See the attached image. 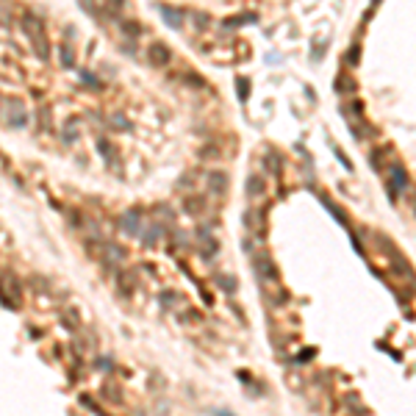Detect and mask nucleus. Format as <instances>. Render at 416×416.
I'll use <instances>...</instances> for the list:
<instances>
[{"label":"nucleus","mask_w":416,"mask_h":416,"mask_svg":"<svg viewBox=\"0 0 416 416\" xmlns=\"http://www.w3.org/2000/svg\"><path fill=\"white\" fill-rule=\"evenodd\" d=\"M374 241H377V247H380L383 253H386V258L391 261V267H394V275L400 277L402 283L416 286V272H414V267H411V261L402 255L400 247L388 239V236H383V233H374Z\"/></svg>","instance_id":"obj_1"},{"label":"nucleus","mask_w":416,"mask_h":416,"mask_svg":"<svg viewBox=\"0 0 416 416\" xmlns=\"http://www.w3.org/2000/svg\"><path fill=\"white\" fill-rule=\"evenodd\" d=\"M341 111H344V117H347V128H350V134H353L358 141H367L369 136H372V125H369L367 117H364V106H361L358 97H350V103H344Z\"/></svg>","instance_id":"obj_2"},{"label":"nucleus","mask_w":416,"mask_h":416,"mask_svg":"<svg viewBox=\"0 0 416 416\" xmlns=\"http://www.w3.org/2000/svg\"><path fill=\"white\" fill-rule=\"evenodd\" d=\"M255 275H258V286L261 289H269V286H277L280 283V272H277V264L272 261V255L267 250H258L253 258Z\"/></svg>","instance_id":"obj_3"},{"label":"nucleus","mask_w":416,"mask_h":416,"mask_svg":"<svg viewBox=\"0 0 416 416\" xmlns=\"http://www.w3.org/2000/svg\"><path fill=\"white\" fill-rule=\"evenodd\" d=\"M386 175H388V197H391V200H397L400 194L411 191V178H408L405 167H402V164L397 161V158H394L391 164H388Z\"/></svg>","instance_id":"obj_4"},{"label":"nucleus","mask_w":416,"mask_h":416,"mask_svg":"<svg viewBox=\"0 0 416 416\" xmlns=\"http://www.w3.org/2000/svg\"><path fill=\"white\" fill-rule=\"evenodd\" d=\"M0 297H3V303L6 305H17L20 303V283L11 272H3L0 275Z\"/></svg>","instance_id":"obj_5"},{"label":"nucleus","mask_w":416,"mask_h":416,"mask_svg":"<svg viewBox=\"0 0 416 416\" xmlns=\"http://www.w3.org/2000/svg\"><path fill=\"white\" fill-rule=\"evenodd\" d=\"M391 161H394V150L388 147V144H374V147L369 150V164H372L377 172H386Z\"/></svg>","instance_id":"obj_6"},{"label":"nucleus","mask_w":416,"mask_h":416,"mask_svg":"<svg viewBox=\"0 0 416 416\" xmlns=\"http://www.w3.org/2000/svg\"><path fill=\"white\" fill-rule=\"evenodd\" d=\"M205 184H208V191H211L214 197H225L228 186H231V178H228V172H222V170H211L205 175Z\"/></svg>","instance_id":"obj_7"},{"label":"nucleus","mask_w":416,"mask_h":416,"mask_svg":"<svg viewBox=\"0 0 416 416\" xmlns=\"http://www.w3.org/2000/svg\"><path fill=\"white\" fill-rule=\"evenodd\" d=\"M147 61L153 64V67H167V64L172 61V50L164 42H153L147 47Z\"/></svg>","instance_id":"obj_8"},{"label":"nucleus","mask_w":416,"mask_h":416,"mask_svg":"<svg viewBox=\"0 0 416 416\" xmlns=\"http://www.w3.org/2000/svg\"><path fill=\"white\" fill-rule=\"evenodd\" d=\"M3 106H6V111H3V117L8 120V125H25V108H22V103H17V100H3Z\"/></svg>","instance_id":"obj_9"},{"label":"nucleus","mask_w":416,"mask_h":416,"mask_svg":"<svg viewBox=\"0 0 416 416\" xmlns=\"http://www.w3.org/2000/svg\"><path fill=\"white\" fill-rule=\"evenodd\" d=\"M120 228H122V233H128V236H139L141 228H144V222H141V214H139V211H128V214H122Z\"/></svg>","instance_id":"obj_10"},{"label":"nucleus","mask_w":416,"mask_h":416,"mask_svg":"<svg viewBox=\"0 0 416 416\" xmlns=\"http://www.w3.org/2000/svg\"><path fill=\"white\" fill-rule=\"evenodd\" d=\"M184 208H186V214H191V217H205V214H208V200H205L203 194H189V197L184 200Z\"/></svg>","instance_id":"obj_11"},{"label":"nucleus","mask_w":416,"mask_h":416,"mask_svg":"<svg viewBox=\"0 0 416 416\" xmlns=\"http://www.w3.org/2000/svg\"><path fill=\"white\" fill-rule=\"evenodd\" d=\"M194 236H197V244H200V250H203V255H205V258H211V255L219 250L217 239L211 236V231H208V228H200V231L194 233Z\"/></svg>","instance_id":"obj_12"},{"label":"nucleus","mask_w":416,"mask_h":416,"mask_svg":"<svg viewBox=\"0 0 416 416\" xmlns=\"http://www.w3.org/2000/svg\"><path fill=\"white\" fill-rule=\"evenodd\" d=\"M139 239L144 241L147 247L158 244V239H161V225H155V222H150V225H144V228H141V233H139Z\"/></svg>","instance_id":"obj_13"},{"label":"nucleus","mask_w":416,"mask_h":416,"mask_svg":"<svg viewBox=\"0 0 416 416\" xmlns=\"http://www.w3.org/2000/svg\"><path fill=\"white\" fill-rule=\"evenodd\" d=\"M20 25H22V31H25L31 39H39V36H42V22L36 20L34 14H25V17L20 20Z\"/></svg>","instance_id":"obj_14"},{"label":"nucleus","mask_w":416,"mask_h":416,"mask_svg":"<svg viewBox=\"0 0 416 416\" xmlns=\"http://www.w3.org/2000/svg\"><path fill=\"white\" fill-rule=\"evenodd\" d=\"M158 8H161V17H164V22H167V25H172L175 31L184 25V14H181L178 8H170V6H158Z\"/></svg>","instance_id":"obj_15"},{"label":"nucleus","mask_w":416,"mask_h":416,"mask_svg":"<svg viewBox=\"0 0 416 416\" xmlns=\"http://www.w3.org/2000/svg\"><path fill=\"white\" fill-rule=\"evenodd\" d=\"M264 191H267V181H264L261 175L247 178V194H250V197H261Z\"/></svg>","instance_id":"obj_16"},{"label":"nucleus","mask_w":416,"mask_h":416,"mask_svg":"<svg viewBox=\"0 0 416 416\" xmlns=\"http://www.w3.org/2000/svg\"><path fill=\"white\" fill-rule=\"evenodd\" d=\"M244 22H255V14H244V17H231V20H225L222 22V28L225 31H236V28H241Z\"/></svg>","instance_id":"obj_17"},{"label":"nucleus","mask_w":416,"mask_h":416,"mask_svg":"<svg viewBox=\"0 0 416 416\" xmlns=\"http://www.w3.org/2000/svg\"><path fill=\"white\" fill-rule=\"evenodd\" d=\"M122 258H125L122 247H117V244H111V241H106V261H108V264H120Z\"/></svg>","instance_id":"obj_18"},{"label":"nucleus","mask_w":416,"mask_h":416,"mask_svg":"<svg viewBox=\"0 0 416 416\" xmlns=\"http://www.w3.org/2000/svg\"><path fill=\"white\" fill-rule=\"evenodd\" d=\"M267 170L275 172V175H280V170H283V158L275 153V150H269L267 153Z\"/></svg>","instance_id":"obj_19"},{"label":"nucleus","mask_w":416,"mask_h":416,"mask_svg":"<svg viewBox=\"0 0 416 416\" xmlns=\"http://www.w3.org/2000/svg\"><path fill=\"white\" fill-rule=\"evenodd\" d=\"M103 397L111 400V402H122V391H120L117 383H106V386H103Z\"/></svg>","instance_id":"obj_20"},{"label":"nucleus","mask_w":416,"mask_h":416,"mask_svg":"<svg viewBox=\"0 0 416 416\" xmlns=\"http://www.w3.org/2000/svg\"><path fill=\"white\" fill-rule=\"evenodd\" d=\"M122 34L131 36V39H136V36L141 34V25L136 20H125V22H122Z\"/></svg>","instance_id":"obj_21"},{"label":"nucleus","mask_w":416,"mask_h":416,"mask_svg":"<svg viewBox=\"0 0 416 416\" xmlns=\"http://www.w3.org/2000/svg\"><path fill=\"white\" fill-rule=\"evenodd\" d=\"M191 22L197 25V31H205L208 25H211V17L203 14V11H191Z\"/></svg>","instance_id":"obj_22"},{"label":"nucleus","mask_w":416,"mask_h":416,"mask_svg":"<svg viewBox=\"0 0 416 416\" xmlns=\"http://www.w3.org/2000/svg\"><path fill=\"white\" fill-rule=\"evenodd\" d=\"M120 289H122V291H128V294H131V291L136 289V277L131 275V272H122V275H120Z\"/></svg>","instance_id":"obj_23"},{"label":"nucleus","mask_w":416,"mask_h":416,"mask_svg":"<svg viewBox=\"0 0 416 416\" xmlns=\"http://www.w3.org/2000/svg\"><path fill=\"white\" fill-rule=\"evenodd\" d=\"M97 150H100V153H103V158H108V161H111V164H117V153H114V147H111V144H108L106 139H103V141H97Z\"/></svg>","instance_id":"obj_24"},{"label":"nucleus","mask_w":416,"mask_h":416,"mask_svg":"<svg viewBox=\"0 0 416 416\" xmlns=\"http://www.w3.org/2000/svg\"><path fill=\"white\" fill-rule=\"evenodd\" d=\"M103 8L114 17V14H120L122 8H125V0H103Z\"/></svg>","instance_id":"obj_25"},{"label":"nucleus","mask_w":416,"mask_h":416,"mask_svg":"<svg viewBox=\"0 0 416 416\" xmlns=\"http://www.w3.org/2000/svg\"><path fill=\"white\" fill-rule=\"evenodd\" d=\"M34 47H36V53H39V58L50 56V45H47V39H45V34L39 36V39H34Z\"/></svg>","instance_id":"obj_26"},{"label":"nucleus","mask_w":416,"mask_h":416,"mask_svg":"<svg viewBox=\"0 0 416 416\" xmlns=\"http://www.w3.org/2000/svg\"><path fill=\"white\" fill-rule=\"evenodd\" d=\"M236 92H239V100L250 97V81H247V78H239V81H236Z\"/></svg>","instance_id":"obj_27"},{"label":"nucleus","mask_w":416,"mask_h":416,"mask_svg":"<svg viewBox=\"0 0 416 416\" xmlns=\"http://www.w3.org/2000/svg\"><path fill=\"white\" fill-rule=\"evenodd\" d=\"M75 125H78V122L70 120V122H67V128H64V139H67V144H72V141H75V136H78Z\"/></svg>","instance_id":"obj_28"},{"label":"nucleus","mask_w":416,"mask_h":416,"mask_svg":"<svg viewBox=\"0 0 416 416\" xmlns=\"http://www.w3.org/2000/svg\"><path fill=\"white\" fill-rule=\"evenodd\" d=\"M161 303H164V305H178V303H181V294H175V291H164V294H161Z\"/></svg>","instance_id":"obj_29"},{"label":"nucleus","mask_w":416,"mask_h":416,"mask_svg":"<svg viewBox=\"0 0 416 416\" xmlns=\"http://www.w3.org/2000/svg\"><path fill=\"white\" fill-rule=\"evenodd\" d=\"M61 64L64 67H72V50L70 47H61Z\"/></svg>","instance_id":"obj_30"},{"label":"nucleus","mask_w":416,"mask_h":416,"mask_svg":"<svg viewBox=\"0 0 416 416\" xmlns=\"http://www.w3.org/2000/svg\"><path fill=\"white\" fill-rule=\"evenodd\" d=\"M81 405H86V408H89V411H94V414H100V408H97V405H94V400H92V397H81Z\"/></svg>","instance_id":"obj_31"},{"label":"nucleus","mask_w":416,"mask_h":416,"mask_svg":"<svg viewBox=\"0 0 416 416\" xmlns=\"http://www.w3.org/2000/svg\"><path fill=\"white\" fill-rule=\"evenodd\" d=\"M39 117H42V128L47 131V128H50V108H47V106H42V111H39Z\"/></svg>","instance_id":"obj_32"},{"label":"nucleus","mask_w":416,"mask_h":416,"mask_svg":"<svg viewBox=\"0 0 416 416\" xmlns=\"http://www.w3.org/2000/svg\"><path fill=\"white\" fill-rule=\"evenodd\" d=\"M81 78H84L86 84L92 86V89H100V81H94V78H92V72H81Z\"/></svg>","instance_id":"obj_33"},{"label":"nucleus","mask_w":416,"mask_h":416,"mask_svg":"<svg viewBox=\"0 0 416 416\" xmlns=\"http://www.w3.org/2000/svg\"><path fill=\"white\" fill-rule=\"evenodd\" d=\"M217 280H219V286H222V289H225V291H233V280H231V277H225V275H219V277H217Z\"/></svg>","instance_id":"obj_34"},{"label":"nucleus","mask_w":416,"mask_h":416,"mask_svg":"<svg viewBox=\"0 0 416 416\" xmlns=\"http://www.w3.org/2000/svg\"><path fill=\"white\" fill-rule=\"evenodd\" d=\"M111 128H117V131H125V128H128V122L122 120V117H114V120H111Z\"/></svg>","instance_id":"obj_35"},{"label":"nucleus","mask_w":416,"mask_h":416,"mask_svg":"<svg viewBox=\"0 0 416 416\" xmlns=\"http://www.w3.org/2000/svg\"><path fill=\"white\" fill-rule=\"evenodd\" d=\"M314 355H317L314 350H308V353H300V355H297V364H305V361H311Z\"/></svg>","instance_id":"obj_36"},{"label":"nucleus","mask_w":416,"mask_h":416,"mask_svg":"<svg viewBox=\"0 0 416 416\" xmlns=\"http://www.w3.org/2000/svg\"><path fill=\"white\" fill-rule=\"evenodd\" d=\"M355 61H358V47L347 50V64H355Z\"/></svg>","instance_id":"obj_37"},{"label":"nucleus","mask_w":416,"mask_h":416,"mask_svg":"<svg viewBox=\"0 0 416 416\" xmlns=\"http://www.w3.org/2000/svg\"><path fill=\"white\" fill-rule=\"evenodd\" d=\"M0 22H3V25H11V20H8V14L3 11V6H0Z\"/></svg>","instance_id":"obj_38"},{"label":"nucleus","mask_w":416,"mask_h":416,"mask_svg":"<svg viewBox=\"0 0 416 416\" xmlns=\"http://www.w3.org/2000/svg\"><path fill=\"white\" fill-rule=\"evenodd\" d=\"M411 203H414V214H416V197H414V200H411Z\"/></svg>","instance_id":"obj_39"},{"label":"nucleus","mask_w":416,"mask_h":416,"mask_svg":"<svg viewBox=\"0 0 416 416\" xmlns=\"http://www.w3.org/2000/svg\"><path fill=\"white\" fill-rule=\"evenodd\" d=\"M377 3H380V0H372V6H377Z\"/></svg>","instance_id":"obj_40"}]
</instances>
